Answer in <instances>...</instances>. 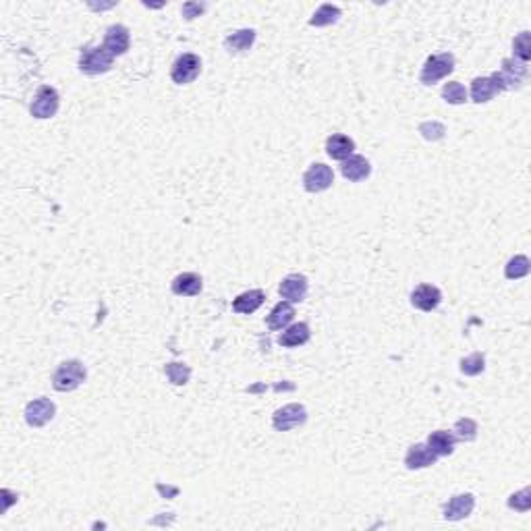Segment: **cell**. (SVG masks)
<instances>
[{
  "label": "cell",
  "mask_w": 531,
  "mask_h": 531,
  "mask_svg": "<svg viewBox=\"0 0 531 531\" xmlns=\"http://www.w3.org/2000/svg\"><path fill=\"white\" fill-rule=\"evenodd\" d=\"M527 63H521L517 58H504L502 61V69L496 71L492 77V81L496 83L498 92H506V89H515L521 87L523 81L527 79Z\"/></svg>",
  "instance_id": "obj_1"
},
{
  "label": "cell",
  "mask_w": 531,
  "mask_h": 531,
  "mask_svg": "<svg viewBox=\"0 0 531 531\" xmlns=\"http://www.w3.org/2000/svg\"><path fill=\"white\" fill-rule=\"evenodd\" d=\"M85 376H87V372H85L83 363L77 359H69V361H63L56 368V372L52 374V386L58 392H71L85 382Z\"/></svg>",
  "instance_id": "obj_2"
},
{
  "label": "cell",
  "mask_w": 531,
  "mask_h": 531,
  "mask_svg": "<svg viewBox=\"0 0 531 531\" xmlns=\"http://www.w3.org/2000/svg\"><path fill=\"white\" fill-rule=\"evenodd\" d=\"M114 56L102 46H89L81 52L79 56V69L87 75H100V73H106L111 71L113 67Z\"/></svg>",
  "instance_id": "obj_3"
},
{
  "label": "cell",
  "mask_w": 531,
  "mask_h": 531,
  "mask_svg": "<svg viewBox=\"0 0 531 531\" xmlns=\"http://www.w3.org/2000/svg\"><path fill=\"white\" fill-rule=\"evenodd\" d=\"M455 71V56L451 52H442V54H434L425 61L419 81L423 85H434L440 79H444L446 75H451Z\"/></svg>",
  "instance_id": "obj_4"
},
{
  "label": "cell",
  "mask_w": 531,
  "mask_h": 531,
  "mask_svg": "<svg viewBox=\"0 0 531 531\" xmlns=\"http://www.w3.org/2000/svg\"><path fill=\"white\" fill-rule=\"evenodd\" d=\"M201 71V61L197 54H181L175 63H173V69H170V79L177 83V85H187L191 81H195L197 75Z\"/></svg>",
  "instance_id": "obj_5"
},
{
  "label": "cell",
  "mask_w": 531,
  "mask_h": 531,
  "mask_svg": "<svg viewBox=\"0 0 531 531\" xmlns=\"http://www.w3.org/2000/svg\"><path fill=\"white\" fill-rule=\"evenodd\" d=\"M307 421V411H305L304 405H297V403H291V405H285L282 409H278L272 418V425L276 432H291L299 425H304Z\"/></svg>",
  "instance_id": "obj_6"
},
{
  "label": "cell",
  "mask_w": 531,
  "mask_h": 531,
  "mask_svg": "<svg viewBox=\"0 0 531 531\" xmlns=\"http://www.w3.org/2000/svg\"><path fill=\"white\" fill-rule=\"evenodd\" d=\"M332 183H335V173H332L330 166H326L322 162L311 164L304 175V187L309 193H322V191L328 189Z\"/></svg>",
  "instance_id": "obj_7"
},
{
  "label": "cell",
  "mask_w": 531,
  "mask_h": 531,
  "mask_svg": "<svg viewBox=\"0 0 531 531\" xmlns=\"http://www.w3.org/2000/svg\"><path fill=\"white\" fill-rule=\"evenodd\" d=\"M58 102H61L58 92L54 87H50V85H42L38 94H36V98H34V102H32V108H30L32 116H36V118L54 116L56 111H58Z\"/></svg>",
  "instance_id": "obj_8"
},
{
  "label": "cell",
  "mask_w": 531,
  "mask_h": 531,
  "mask_svg": "<svg viewBox=\"0 0 531 531\" xmlns=\"http://www.w3.org/2000/svg\"><path fill=\"white\" fill-rule=\"evenodd\" d=\"M307 291H309V285H307V278L304 274H289L280 287H278V293L282 295V299H287L289 304H299L307 297Z\"/></svg>",
  "instance_id": "obj_9"
},
{
  "label": "cell",
  "mask_w": 531,
  "mask_h": 531,
  "mask_svg": "<svg viewBox=\"0 0 531 531\" xmlns=\"http://www.w3.org/2000/svg\"><path fill=\"white\" fill-rule=\"evenodd\" d=\"M54 413H56V407L50 399H36L25 407V421L32 427H42L54 418Z\"/></svg>",
  "instance_id": "obj_10"
},
{
  "label": "cell",
  "mask_w": 531,
  "mask_h": 531,
  "mask_svg": "<svg viewBox=\"0 0 531 531\" xmlns=\"http://www.w3.org/2000/svg\"><path fill=\"white\" fill-rule=\"evenodd\" d=\"M475 508V496L473 494H456L444 504V519L446 521H461L471 515Z\"/></svg>",
  "instance_id": "obj_11"
},
{
  "label": "cell",
  "mask_w": 531,
  "mask_h": 531,
  "mask_svg": "<svg viewBox=\"0 0 531 531\" xmlns=\"http://www.w3.org/2000/svg\"><path fill=\"white\" fill-rule=\"evenodd\" d=\"M131 46V36H129V30L125 25H111L106 30V36H104V48L113 54V56H123L127 54Z\"/></svg>",
  "instance_id": "obj_12"
},
{
  "label": "cell",
  "mask_w": 531,
  "mask_h": 531,
  "mask_svg": "<svg viewBox=\"0 0 531 531\" xmlns=\"http://www.w3.org/2000/svg\"><path fill=\"white\" fill-rule=\"evenodd\" d=\"M442 301V293L434 285H419L418 289L411 293V305L418 307L421 311H434Z\"/></svg>",
  "instance_id": "obj_13"
},
{
  "label": "cell",
  "mask_w": 531,
  "mask_h": 531,
  "mask_svg": "<svg viewBox=\"0 0 531 531\" xmlns=\"http://www.w3.org/2000/svg\"><path fill=\"white\" fill-rule=\"evenodd\" d=\"M341 173L346 181H351V183H359V181H363V179H368V177H370L372 166H370L368 158H363V156H349V158L342 162Z\"/></svg>",
  "instance_id": "obj_14"
},
{
  "label": "cell",
  "mask_w": 531,
  "mask_h": 531,
  "mask_svg": "<svg viewBox=\"0 0 531 531\" xmlns=\"http://www.w3.org/2000/svg\"><path fill=\"white\" fill-rule=\"evenodd\" d=\"M173 293L179 295V297H195L201 293L204 289V280L199 274H193V272H183L179 274L175 280H173Z\"/></svg>",
  "instance_id": "obj_15"
},
{
  "label": "cell",
  "mask_w": 531,
  "mask_h": 531,
  "mask_svg": "<svg viewBox=\"0 0 531 531\" xmlns=\"http://www.w3.org/2000/svg\"><path fill=\"white\" fill-rule=\"evenodd\" d=\"M432 453L436 456H449L453 455L456 444V438L453 432H446V430H436L427 436V442H425Z\"/></svg>",
  "instance_id": "obj_16"
},
{
  "label": "cell",
  "mask_w": 531,
  "mask_h": 531,
  "mask_svg": "<svg viewBox=\"0 0 531 531\" xmlns=\"http://www.w3.org/2000/svg\"><path fill=\"white\" fill-rule=\"evenodd\" d=\"M436 461H438V456L432 453V449L427 444H413L405 456L407 469H425V467L436 465Z\"/></svg>",
  "instance_id": "obj_17"
},
{
  "label": "cell",
  "mask_w": 531,
  "mask_h": 531,
  "mask_svg": "<svg viewBox=\"0 0 531 531\" xmlns=\"http://www.w3.org/2000/svg\"><path fill=\"white\" fill-rule=\"evenodd\" d=\"M353 150H355V142L346 135H330L326 139V154L332 158V160H346L349 156H353Z\"/></svg>",
  "instance_id": "obj_18"
},
{
  "label": "cell",
  "mask_w": 531,
  "mask_h": 531,
  "mask_svg": "<svg viewBox=\"0 0 531 531\" xmlns=\"http://www.w3.org/2000/svg\"><path fill=\"white\" fill-rule=\"evenodd\" d=\"M295 318V307L289 301H280L278 305H274V309L268 316V328L270 330H282L287 328Z\"/></svg>",
  "instance_id": "obj_19"
},
{
  "label": "cell",
  "mask_w": 531,
  "mask_h": 531,
  "mask_svg": "<svg viewBox=\"0 0 531 531\" xmlns=\"http://www.w3.org/2000/svg\"><path fill=\"white\" fill-rule=\"evenodd\" d=\"M264 299V291H260V289L245 291V293H241V295L232 301V311H237V313H254V311H258V309L262 307Z\"/></svg>",
  "instance_id": "obj_20"
},
{
  "label": "cell",
  "mask_w": 531,
  "mask_h": 531,
  "mask_svg": "<svg viewBox=\"0 0 531 531\" xmlns=\"http://www.w3.org/2000/svg\"><path fill=\"white\" fill-rule=\"evenodd\" d=\"M311 332H309V326L299 322V324H293L289 326L280 337H278V344L280 346H287V349H293V346H301L305 342L309 341Z\"/></svg>",
  "instance_id": "obj_21"
},
{
  "label": "cell",
  "mask_w": 531,
  "mask_h": 531,
  "mask_svg": "<svg viewBox=\"0 0 531 531\" xmlns=\"http://www.w3.org/2000/svg\"><path fill=\"white\" fill-rule=\"evenodd\" d=\"M496 94H500V92H498L496 83L492 81V77H477V79H473V83H471V98H473V102H477V104L490 102Z\"/></svg>",
  "instance_id": "obj_22"
},
{
  "label": "cell",
  "mask_w": 531,
  "mask_h": 531,
  "mask_svg": "<svg viewBox=\"0 0 531 531\" xmlns=\"http://www.w3.org/2000/svg\"><path fill=\"white\" fill-rule=\"evenodd\" d=\"M256 42V32L254 30H239V32H232L227 39H225V48L232 54H239V52H247Z\"/></svg>",
  "instance_id": "obj_23"
},
{
  "label": "cell",
  "mask_w": 531,
  "mask_h": 531,
  "mask_svg": "<svg viewBox=\"0 0 531 531\" xmlns=\"http://www.w3.org/2000/svg\"><path fill=\"white\" fill-rule=\"evenodd\" d=\"M339 19H341V8H339V6H335V4H322V6L313 13V17L309 19V25H313V27H324V25L337 23Z\"/></svg>",
  "instance_id": "obj_24"
},
{
  "label": "cell",
  "mask_w": 531,
  "mask_h": 531,
  "mask_svg": "<svg viewBox=\"0 0 531 531\" xmlns=\"http://www.w3.org/2000/svg\"><path fill=\"white\" fill-rule=\"evenodd\" d=\"M164 374L170 384L175 386H185L191 378V368L185 366V363H179V361H170L164 366Z\"/></svg>",
  "instance_id": "obj_25"
},
{
  "label": "cell",
  "mask_w": 531,
  "mask_h": 531,
  "mask_svg": "<svg viewBox=\"0 0 531 531\" xmlns=\"http://www.w3.org/2000/svg\"><path fill=\"white\" fill-rule=\"evenodd\" d=\"M527 274H530V258L527 256H515L513 260H508V264L504 268V276L508 280H519Z\"/></svg>",
  "instance_id": "obj_26"
},
{
  "label": "cell",
  "mask_w": 531,
  "mask_h": 531,
  "mask_svg": "<svg viewBox=\"0 0 531 531\" xmlns=\"http://www.w3.org/2000/svg\"><path fill=\"white\" fill-rule=\"evenodd\" d=\"M486 370V357L482 353H473L465 359H461V372L465 376H480Z\"/></svg>",
  "instance_id": "obj_27"
},
{
  "label": "cell",
  "mask_w": 531,
  "mask_h": 531,
  "mask_svg": "<svg viewBox=\"0 0 531 531\" xmlns=\"http://www.w3.org/2000/svg\"><path fill=\"white\" fill-rule=\"evenodd\" d=\"M513 58L521 61V63H527L531 58V36L530 32H521L517 38L513 39Z\"/></svg>",
  "instance_id": "obj_28"
},
{
  "label": "cell",
  "mask_w": 531,
  "mask_h": 531,
  "mask_svg": "<svg viewBox=\"0 0 531 531\" xmlns=\"http://www.w3.org/2000/svg\"><path fill=\"white\" fill-rule=\"evenodd\" d=\"M455 438L463 442H471L477 438V423L471 418L458 419L455 423Z\"/></svg>",
  "instance_id": "obj_29"
},
{
  "label": "cell",
  "mask_w": 531,
  "mask_h": 531,
  "mask_svg": "<svg viewBox=\"0 0 531 531\" xmlns=\"http://www.w3.org/2000/svg\"><path fill=\"white\" fill-rule=\"evenodd\" d=\"M442 98L449 102V104H465L467 102V89L458 83V81H449L444 87H442Z\"/></svg>",
  "instance_id": "obj_30"
},
{
  "label": "cell",
  "mask_w": 531,
  "mask_h": 531,
  "mask_svg": "<svg viewBox=\"0 0 531 531\" xmlns=\"http://www.w3.org/2000/svg\"><path fill=\"white\" fill-rule=\"evenodd\" d=\"M508 506H511V508H515V511H519V513H527V511L531 508L530 488H523L521 492L513 494V496L508 498Z\"/></svg>",
  "instance_id": "obj_31"
},
{
  "label": "cell",
  "mask_w": 531,
  "mask_h": 531,
  "mask_svg": "<svg viewBox=\"0 0 531 531\" xmlns=\"http://www.w3.org/2000/svg\"><path fill=\"white\" fill-rule=\"evenodd\" d=\"M419 131H421V135L425 137V139H430V142H436V139H442L444 137V125H440V123H423V125H419Z\"/></svg>",
  "instance_id": "obj_32"
},
{
  "label": "cell",
  "mask_w": 531,
  "mask_h": 531,
  "mask_svg": "<svg viewBox=\"0 0 531 531\" xmlns=\"http://www.w3.org/2000/svg\"><path fill=\"white\" fill-rule=\"evenodd\" d=\"M204 11H206V4H204V2H201V4H199V2H185V4H183V17H185L187 21L199 17Z\"/></svg>",
  "instance_id": "obj_33"
}]
</instances>
